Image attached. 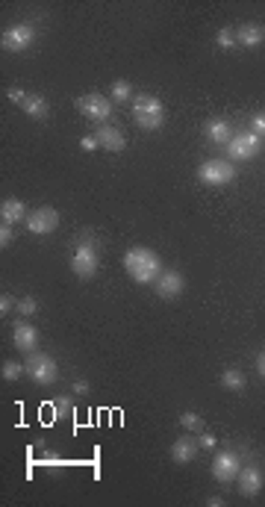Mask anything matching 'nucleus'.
Instances as JSON below:
<instances>
[{"label":"nucleus","mask_w":265,"mask_h":507,"mask_svg":"<svg viewBox=\"0 0 265 507\" xmlns=\"http://www.w3.org/2000/svg\"><path fill=\"white\" fill-rule=\"evenodd\" d=\"M24 366H27V378L33 380V384H39V387H50L53 380L59 378V363L50 354H45V351H33V354H27Z\"/></svg>","instance_id":"obj_4"},{"label":"nucleus","mask_w":265,"mask_h":507,"mask_svg":"<svg viewBox=\"0 0 265 507\" xmlns=\"http://www.w3.org/2000/svg\"><path fill=\"white\" fill-rule=\"evenodd\" d=\"M198 180L204 186H227L236 180V165L230 160H206L198 169Z\"/></svg>","instance_id":"obj_5"},{"label":"nucleus","mask_w":265,"mask_h":507,"mask_svg":"<svg viewBox=\"0 0 265 507\" xmlns=\"http://www.w3.org/2000/svg\"><path fill=\"white\" fill-rule=\"evenodd\" d=\"M206 504H209V507H224V499H221V495H209Z\"/></svg>","instance_id":"obj_36"},{"label":"nucleus","mask_w":265,"mask_h":507,"mask_svg":"<svg viewBox=\"0 0 265 507\" xmlns=\"http://www.w3.org/2000/svg\"><path fill=\"white\" fill-rule=\"evenodd\" d=\"M98 268H100V248L94 242V236L86 233L71 254V272L77 274L80 281H92V277L98 274Z\"/></svg>","instance_id":"obj_2"},{"label":"nucleus","mask_w":265,"mask_h":507,"mask_svg":"<svg viewBox=\"0 0 265 507\" xmlns=\"http://www.w3.org/2000/svg\"><path fill=\"white\" fill-rule=\"evenodd\" d=\"M180 428H183L186 433L204 431V419H200V413H195V410H186V413H180Z\"/></svg>","instance_id":"obj_22"},{"label":"nucleus","mask_w":265,"mask_h":507,"mask_svg":"<svg viewBox=\"0 0 265 507\" xmlns=\"http://www.w3.org/2000/svg\"><path fill=\"white\" fill-rule=\"evenodd\" d=\"M36 310H39V301H36V298H30V295H27V298H21V301H18V313L24 316V319L36 316Z\"/></svg>","instance_id":"obj_26"},{"label":"nucleus","mask_w":265,"mask_h":507,"mask_svg":"<svg viewBox=\"0 0 265 507\" xmlns=\"http://www.w3.org/2000/svg\"><path fill=\"white\" fill-rule=\"evenodd\" d=\"M262 148V136H257L253 130H245V133H233V139L227 142V157L236 160V162H245V160H253Z\"/></svg>","instance_id":"obj_6"},{"label":"nucleus","mask_w":265,"mask_h":507,"mask_svg":"<svg viewBox=\"0 0 265 507\" xmlns=\"http://www.w3.org/2000/svg\"><path fill=\"white\" fill-rule=\"evenodd\" d=\"M0 219H3V224L27 222V204L21 198H3L0 201Z\"/></svg>","instance_id":"obj_17"},{"label":"nucleus","mask_w":265,"mask_h":507,"mask_svg":"<svg viewBox=\"0 0 265 507\" xmlns=\"http://www.w3.org/2000/svg\"><path fill=\"white\" fill-rule=\"evenodd\" d=\"M257 371L265 378V351H259V354H257Z\"/></svg>","instance_id":"obj_35"},{"label":"nucleus","mask_w":265,"mask_h":507,"mask_svg":"<svg viewBox=\"0 0 265 507\" xmlns=\"http://www.w3.org/2000/svg\"><path fill=\"white\" fill-rule=\"evenodd\" d=\"M198 442H200V449H206V451H215V446H218V440L212 437L209 431H204V433H200V440H198Z\"/></svg>","instance_id":"obj_31"},{"label":"nucleus","mask_w":265,"mask_h":507,"mask_svg":"<svg viewBox=\"0 0 265 507\" xmlns=\"http://www.w3.org/2000/svg\"><path fill=\"white\" fill-rule=\"evenodd\" d=\"M215 45H218V50H233V47H236V30L221 27L215 33Z\"/></svg>","instance_id":"obj_23"},{"label":"nucleus","mask_w":265,"mask_h":507,"mask_svg":"<svg viewBox=\"0 0 265 507\" xmlns=\"http://www.w3.org/2000/svg\"><path fill=\"white\" fill-rule=\"evenodd\" d=\"M80 148L92 153V151H98V148H100V142H98V136L92 133V136H83V139H80Z\"/></svg>","instance_id":"obj_33"},{"label":"nucleus","mask_w":265,"mask_h":507,"mask_svg":"<svg viewBox=\"0 0 265 507\" xmlns=\"http://www.w3.org/2000/svg\"><path fill=\"white\" fill-rule=\"evenodd\" d=\"M124 272L139 286H147V283H156V277L162 274V260L151 248L133 245L130 251H124Z\"/></svg>","instance_id":"obj_1"},{"label":"nucleus","mask_w":265,"mask_h":507,"mask_svg":"<svg viewBox=\"0 0 265 507\" xmlns=\"http://www.w3.org/2000/svg\"><path fill=\"white\" fill-rule=\"evenodd\" d=\"M27 230L33 236H47L59 227V213L53 210V206H39V210H33L27 215Z\"/></svg>","instance_id":"obj_10"},{"label":"nucleus","mask_w":265,"mask_h":507,"mask_svg":"<svg viewBox=\"0 0 265 507\" xmlns=\"http://www.w3.org/2000/svg\"><path fill=\"white\" fill-rule=\"evenodd\" d=\"M12 310H18V301H15V298L9 295V292H3V295H0V316L6 319L9 313H12Z\"/></svg>","instance_id":"obj_27"},{"label":"nucleus","mask_w":265,"mask_h":507,"mask_svg":"<svg viewBox=\"0 0 265 507\" xmlns=\"http://www.w3.org/2000/svg\"><path fill=\"white\" fill-rule=\"evenodd\" d=\"M239 493L245 495V499H257V495L265 490V475L259 466H245L239 472Z\"/></svg>","instance_id":"obj_12"},{"label":"nucleus","mask_w":265,"mask_h":507,"mask_svg":"<svg viewBox=\"0 0 265 507\" xmlns=\"http://www.w3.org/2000/svg\"><path fill=\"white\" fill-rule=\"evenodd\" d=\"M198 449H200V442L192 437V433H186V437L171 442V460L180 463V466H186V463H192L198 457Z\"/></svg>","instance_id":"obj_14"},{"label":"nucleus","mask_w":265,"mask_h":507,"mask_svg":"<svg viewBox=\"0 0 265 507\" xmlns=\"http://www.w3.org/2000/svg\"><path fill=\"white\" fill-rule=\"evenodd\" d=\"M0 375H3V380H18L21 375H27V366L18 363V360H6L3 369H0Z\"/></svg>","instance_id":"obj_24"},{"label":"nucleus","mask_w":265,"mask_h":507,"mask_svg":"<svg viewBox=\"0 0 265 507\" xmlns=\"http://www.w3.org/2000/svg\"><path fill=\"white\" fill-rule=\"evenodd\" d=\"M183 286H186V277L180 274L177 268H168V272H162V274L156 277V283H153L156 295L165 298V301H174V298L183 292Z\"/></svg>","instance_id":"obj_11"},{"label":"nucleus","mask_w":265,"mask_h":507,"mask_svg":"<svg viewBox=\"0 0 265 507\" xmlns=\"http://www.w3.org/2000/svg\"><path fill=\"white\" fill-rule=\"evenodd\" d=\"M89 380H74V396H89Z\"/></svg>","instance_id":"obj_34"},{"label":"nucleus","mask_w":265,"mask_h":507,"mask_svg":"<svg viewBox=\"0 0 265 507\" xmlns=\"http://www.w3.org/2000/svg\"><path fill=\"white\" fill-rule=\"evenodd\" d=\"M130 95H133V86H130V80H115L112 86H109V100H115V103H124V100H130Z\"/></svg>","instance_id":"obj_21"},{"label":"nucleus","mask_w":265,"mask_h":507,"mask_svg":"<svg viewBox=\"0 0 265 507\" xmlns=\"http://www.w3.org/2000/svg\"><path fill=\"white\" fill-rule=\"evenodd\" d=\"M71 413V401L68 398H59V401H53V404L47 407V419L50 422H59L62 416H68Z\"/></svg>","instance_id":"obj_25"},{"label":"nucleus","mask_w":265,"mask_h":507,"mask_svg":"<svg viewBox=\"0 0 265 507\" xmlns=\"http://www.w3.org/2000/svg\"><path fill=\"white\" fill-rule=\"evenodd\" d=\"M204 130H206V139L212 144H224V148H227V142L233 139V130H230V124L224 118H209Z\"/></svg>","instance_id":"obj_19"},{"label":"nucleus","mask_w":265,"mask_h":507,"mask_svg":"<svg viewBox=\"0 0 265 507\" xmlns=\"http://www.w3.org/2000/svg\"><path fill=\"white\" fill-rule=\"evenodd\" d=\"M133 121L139 124L142 130L153 133L165 124V103L159 100L156 95H147V91H142V95L133 98Z\"/></svg>","instance_id":"obj_3"},{"label":"nucleus","mask_w":265,"mask_h":507,"mask_svg":"<svg viewBox=\"0 0 265 507\" xmlns=\"http://www.w3.org/2000/svg\"><path fill=\"white\" fill-rule=\"evenodd\" d=\"M77 107H80L83 116L92 118V121H106L112 116V100L106 95H100V91H89V95H83L77 100Z\"/></svg>","instance_id":"obj_9"},{"label":"nucleus","mask_w":265,"mask_h":507,"mask_svg":"<svg viewBox=\"0 0 265 507\" xmlns=\"http://www.w3.org/2000/svg\"><path fill=\"white\" fill-rule=\"evenodd\" d=\"M98 136V142H100V148H106V151H112V153H118V151H124L127 148V136L118 130V127H112V124H103V127L94 133Z\"/></svg>","instance_id":"obj_16"},{"label":"nucleus","mask_w":265,"mask_h":507,"mask_svg":"<svg viewBox=\"0 0 265 507\" xmlns=\"http://www.w3.org/2000/svg\"><path fill=\"white\" fill-rule=\"evenodd\" d=\"M12 343L18 351H24V354H33L39 348V330L27 322V319H21V322L12 327Z\"/></svg>","instance_id":"obj_13"},{"label":"nucleus","mask_w":265,"mask_h":507,"mask_svg":"<svg viewBox=\"0 0 265 507\" xmlns=\"http://www.w3.org/2000/svg\"><path fill=\"white\" fill-rule=\"evenodd\" d=\"M21 109H24V116L33 121H45L50 116V103L45 95H27V100L21 103Z\"/></svg>","instance_id":"obj_18"},{"label":"nucleus","mask_w":265,"mask_h":507,"mask_svg":"<svg viewBox=\"0 0 265 507\" xmlns=\"http://www.w3.org/2000/svg\"><path fill=\"white\" fill-rule=\"evenodd\" d=\"M221 387L224 389H230V392H242L248 387V378H245V371H239V369H224L221 371Z\"/></svg>","instance_id":"obj_20"},{"label":"nucleus","mask_w":265,"mask_h":507,"mask_svg":"<svg viewBox=\"0 0 265 507\" xmlns=\"http://www.w3.org/2000/svg\"><path fill=\"white\" fill-rule=\"evenodd\" d=\"M209 472H212V478H215L218 484H230V481H236V478H239V472H242V457H239L236 451H230V449L218 451V454H215V460H212V466H209Z\"/></svg>","instance_id":"obj_8"},{"label":"nucleus","mask_w":265,"mask_h":507,"mask_svg":"<svg viewBox=\"0 0 265 507\" xmlns=\"http://www.w3.org/2000/svg\"><path fill=\"white\" fill-rule=\"evenodd\" d=\"M262 41H265V27H262V24H253V21H248V24H242V27L236 30V45H239V47L257 50Z\"/></svg>","instance_id":"obj_15"},{"label":"nucleus","mask_w":265,"mask_h":507,"mask_svg":"<svg viewBox=\"0 0 265 507\" xmlns=\"http://www.w3.org/2000/svg\"><path fill=\"white\" fill-rule=\"evenodd\" d=\"M251 130L257 133V136H265V112H257V116L251 118Z\"/></svg>","instance_id":"obj_30"},{"label":"nucleus","mask_w":265,"mask_h":507,"mask_svg":"<svg viewBox=\"0 0 265 507\" xmlns=\"http://www.w3.org/2000/svg\"><path fill=\"white\" fill-rule=\"evenodd\" d=\"M27 95H30V91H24V89H18V86H12V89H9V100H12V103H15V107H21V103H24V100H27Z\"/></svg>","instance_id":"obj_32"},{"label":"nucleus","mask_w":265,"mask_h":507,"mask_svg":"<svg viewBox=\"0 0 265 507\" xmlns=\"http://www.w3.org/2000/svg\"><path fill=\"white\" fill-rule=\"evenodd\" d=\"M41 466H45L50 475H59L62 466H65V460H59V457H45V460H41Z\"/></svg>","instance_id":"obj_29"},{"label":"nucleus","mask_w":265,"mask_h":507,"mask_svg":"<svg viewBox=\"0 0 265 507\" xmlns=\"http://www.w3.org/2000/svg\"><path fill=\"white\" fill-rule=\"evenodd\" d=\"M0 45L9 54H24L36 45V27L33 24H12L9 30H3V36H0Z\"/></svg>","instance_id":"obj_7"},{"label":"nucleus","mask_w":265,"mask_h":507,"mask_svg":"<svg viewBox=\"0 0 265 507\" xmlns=\"http://www.w3.org/2000/svg\"><path fill=\"white\" fill-rule=\"evenodd\" d=\"M12 239H15V233H12V224H0V248H6L12 245Z\"/></svg>","instance_id":"obj_28"}]
</instances>
